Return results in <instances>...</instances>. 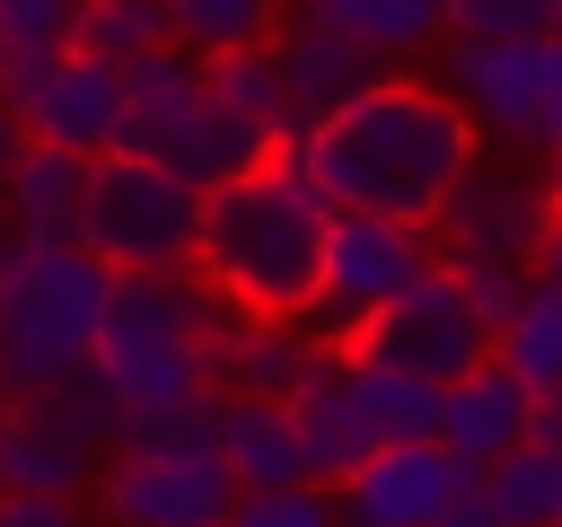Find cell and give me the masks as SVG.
Segmentation results:
<instances>
[{
	"instance_id": "obj_10",
	"label": "cell",
	"mask_w": 562,
	"mask_h": 527,
	"mask_svg": "<svg viewBox=\"0 0 562 527\" xmlns=\"http://www.w3.org/2000/svg\"><path fill=\"white\" fill-rule=\"evenodd\" d=\"M544 228H553V184L509 176V167H492V176L474 167L448 193V211L430 220V246H439V264H536Z\"/></svg>"
},
{
	"instance_id": "obj_39",
	"label": "cell",
	"mask_w": 562,
	"mask_h": 527,
	"mask_svg": "<svg viewBox=\"0 0 562 527\" xmlns=\"http://www.w3.org/2000/svg\"><path fill=\"white\" fill-rule=\"evenodd\" d=\"M544 184H553V202H562V149H553V176H544Z\"/></svg>"
},
{
	"instance_id": "obj_4",
	"label": "cell",
	"mask_w": 562,
	"mask_h": 527,
	"mask_svg": "<svg viewBox=\"0 0 562 527\" xmlns=\"http://www.w3.org/2000/svg\"><path fill=\"white\" fill-rule=\"evenodd\" d=\"M105 264L61 237V246H18L0 272V395H44L70 369L97 360V316H105Z\"/></svg>"
},
{
	"instance_id": "obj_12",
	"label": "cell",
	"mask_w": 562,
	"mask_h": 527,
	"mask_svg": "<svg viewBox=\"0 0 562 527\" xmlns=\"http://www.w3.org/2000/svg\"><path fill=\"white\" fill-rule=\"evenodd\" d=\"M544 61H553V35H509V44L448 35V79H439V88L474 114V132H501V141H527V149H536Z\"/></svg>"
},
{
	"instance_id": "obj_27",
	"label": "cell",
	"mask_w": 562,
	"mask_h": 527,
	"mask_svg": "<svg viewBox=\"0 0 562 527\" xmlns=\"http://www.w3.org/2000/svg\"><path fill=\"white\" fill-rule=\"evenodd\" d=\"M70 44H88L105 61H140V53L176 44V18H167V0H79Z\"/></svg>"
},
{
	"instance_id": "obj_36",
	"label": "cell",
	"mask_w": 562,
	"mask_h": 527,
	"mask_svg": "<svg viewBox=\"0 0 562 527\" xmlns=\"http://www.w3.org/2000/svg\"><path fill=\"white\" fill-rule=\"evenodd\" d=\"M536 281L562 290V202H553V228H544V246H536Z\"/></svg>"
},
{
	"instance_id": "obj_25",
	"label": "cell",
	"mask_w": 562,
	"mask_h": 527,
	"mask_svg": "<svg viewBox=\"0 0 562 527\" xmlns=\"http://www.w3.org/2000/svg\"><path fill=\"white\" fill-rule=\"evenodd\" d=\"M492 360H501V369H518L536 395H544V386H562V290H553V281H536V290L518 299V316L492 334Z\"/></svg>"
},
{
	"instance_id": "obj_6",
	"label": "cell",
	"mask_w": 562,
	"mask_h": 527,
	"mask_svg": "<svg viewBox=\"0 0 562 527\" xmlns=\"http://www.w3.org/2000/svg\"><path fill=\"white\" fill-rule=\"evenodd\" d=\"M193 228H202V184H184L176 167H158L140 149H105L88 167L79 246L105 272H176V264H193Z\"/></svg>"
},
{
	"instance_id": "obj_29",
	"label": "cell",
	"mask_w": 562,
	"mask_h": 527,
	"mask_svg": "<svg viewBox=\"0 0 562 527\" xmlns=\"http://www.w3.org/2000/svg\"><path fill=\"white\" fill-rule=\"evenodd\" d=\"M553 26H562V0H448V35L509 44V35H553Z\"/></svg>"
},
{
	"instance_id": "obj_40",
	"label": "cell",
	"mask_w": 562,
	"mask_h": 527,
	"mask_svg": "<svg viewBox=\"0 0 562 527\" xmlns=\"http://www.w3.org/2000/svg\"><path fill=\"white\" fill-rule=\"evenodd\" d=\"M553 35H562V26H553Z\"/></svg>"
},
{
	"instance_id": "obj_11",
	"label": "cell",
	"mask_w": 562,
	"mask_h": 527,
	"mask_svg": "<svg viewBox=\"0 0 562 527\" xmlns=\"http://www.w3.org/2000/svg\"><path fill=\"white\" fill-rule=\"evenodd\" d=\"M465 483H474V466L457 448H439V439H386V448H369L334 483V501H342V527H439V509Z\"/></svg>"
},
{
	"instance_id": "obj_9",
	"label": "cell",
	"mask_w": 562,
	"mask_h": 527,
	"mask_svg": "<svg viewBox=\"0 0 562 527\" xmlns=\"http://www.w3.org/2000/svg\"><path fill=\"white\" fill-rule=\"evenodd\" d=\"M351 360H378V369H413V378H430V386H448V378H465V369H483L492 360V325L465 307V290H457V272L448 264H430L404 299H386L360 334H351Z\"/></svg>"
},
{
	"instance_id": "obj_15",
	"label": "cell",
	"mask_w": 562,
	"mask_h": 527,
	"mask_svg": "<svg viewBox=\"0 0 562 527\" xmlns=\"http://www.w3.org/2000/svg\"><path fill=\"white\" fill-rule=\"evenodd\" d=\"M334 351H351V343H325V334H307L299 316H228L220 395H272V404H290Z\"/></svg>"
},
{
	"instance_id": "obj_2",
	"label": "cell",
	"mask_w": 562,
	"mask_h": 527,
	"mask_svg": "<svg viewBox=\"0 0 562 527\" xmlns=\"http://www.w3.org/2000/svg\"><path fill=\"white\" fill-rule=\"evenodd\" d=\"M325 228H334V202L290 158H263V167L202 193L193 272L237 316H299L316 299V272H325Z\"/></svg>"
},
{
	"instance_id": "obj_34",
	"label": "cell",
	"mask_w": 562,
	"mask_h": 527,
	"mask_svg": "<svg viewBox=\"0 0 562 527\" xmlns=\"http://www.w3.org/2000/svg\"><path fill=\"white\" fill-rule=\"evenodd\" d=\"M536 149H562V35H553V61H544V114H536Z\"/></svg>"
},
{
	"instance_id": "obj_1",
	"label": "cell",
	"mask_w": 562,
	"mask_h": 527,
	"mask_svg": "<svg viewBox=\"0 0 562 527\" xmlns=\"http://www.w3.org/2000/svg\"><path fill=\"white\" fill-rule=\"evenodd\" d=\"M334 211H378V220H413L430 228L448 211V193L474 176V114L430 88V79H378L351 105H334L325 123H307L281 149Z\"/></svg>"
},
{
	"instance_id": "obj_37",
	"label": "cell",
	"mask_w": 562,
	"mask_h": 527,
	"mask_svg": "<svg viewBox=\"0 0 562 527\" xmlns=\"http://www.w3.org/2000/svg\"><path fill=\"white\" fill-rule=\"evenodd\" d=\"M18 149H26V123H18V114H9V105H0V176H9V167H18Z\"/></svg>"
},
{
	"instance_id": "obj_7",
	"label": "cell",
	"mask_w": 562,
	"mask_h": 527,
	"mask_svg": "<svg viewBox=\"0 0 562 527\" xmlns=\"http://www.w3.org/2000/svg\"><path fill=\"white\" fill-rule=\"evenodd\" d=\"M430 264H439L430 228L378 220V211H334V228H325V272H316V299L299 307V325L325 334V343H351V334H360L386 299H404Z\"/></svg>"
},
{
	"instance_id": "obj_3",
	"label": "cell",
	"mask_w": 562,
	"mask_h": 527,
	"mask_svg": "<svg viewBox=\"0 0 562 527\" xmlns=\"http://www.w3.org/2000/svg\"><path fill=\"white\" fill-rule=\"evenodd\" d=\"M228 299L176 264V272H114L105 281V316H97V369L132 422L158 413H193L220 404V343H228Z\"/></svg>"
},
{
	"instance_id": "obj_26",
	"label": "cell",
	"mask_w": 562,
	"mask_h": 527,
	"mask_svg": "<svg viewBox=\"0 0 562 527\" xmlns=\"http://www.w3.org/2000/svg\"><path fill=\"white\" fill-rule=\"evenodd\" d=\"M483 492H492V509L509 527H562V457H544L536 439L509 448V457H492L483 466Z\"/></svg>"
},
{
	"instance_id": "obj_19",
	"label": "cell",
	"mask_w": 562,
	"mask_h": 527,
	"mask_svg": "<svg viewBox=\"0 0 562 527\" xmlns=\"http://www.w3.org/2000/svg\"><path fill=\"white\" fill-rule=\"evenodd\" d=\"M211 430H220V457H228L237 492L307 483V448H299L290 404H272V395H220V404H211Z\"/></svg>"
},
{
	"instance_id": "obj_20",
	"label": "cell",
	"mask_w": 562,
	"mask_h": 527,
	"mask_svg": "<svg viewBox=\"0 0 562 527\" xmlns=\"http://www.w3.org/2000/svg\"><path fill=\"white\" fill-rule=\"evenodd\" d=\"M290 422H299V448H307V474L316 483H342L378 439H369V422H360V404H351V351H334L299 395H290Z\"/></svg>"
},
{
	"instance_id": "obj_30",
	"label": "cell",
	"mask_w": 562,
	"mask_h": 527,
	"mask_svg": "<svg viewBox=\"0 0 562 527\" xmlns=\"http://www.w3.org/2000/svg\"><path fill=\"white\" fill-rule=\"evenodd\" d=\"M448 272H457L465 307H474V316H483L492 334H501V325L518 316V299L536 290V264H448Z\"/></svg>"
},
{
	"instance_id": "obj_13",
	"label": "cell",
	"mask_w": 562,
	"mask_h": 527,
	"mask_svg": "<svg viewBox=\"0 0 562 527\" xmlns=\"http://www.w3.org/2000/svg\"><path fill=\"white\" fill-rule=\"evenodd\" d=\"M272 61H281V88H290L299 132H307V123H325L334 105H351L360 88H378V79H386V61H378L369 44H351L342 26H316V18H299V9H290V26L272 35Z\"/></svg>"
},
{
	"instance_id": "obj_31",
	"label": "cell",
	"mask_w": 562,
	"mask_h": 527,
	"mask_svg": "<svg viewBox=\"0 0 562 527\" xmlns=\"http://www.w3.org/2000/svg\"><path fill=\"white\" fill-rule=\"evenodd\" d=\"M79 0H0V53H61Z\"/></svg>"
},
{
	"instance_id": "obj_18",
	"label": "cell",
	"mask_w": 562,
	"mask_h": 527,
	"mask_svg": "<svg viewBox=\"0 0 562 527\" xmlns=\"http://www.w3.org/2000/svg\"><path fill=\"white\" fill-rule=\"evenodd\" d=\"M263 158H281V141L255 123V114H237L228 97H211V79H202V97H193V114L158 141V167H176L184 184H228V176H246V167H263Z\"/></svg>"
},
{
	"instance_id": "obj_14",
	"label": "cell",
	"mask_w": 562,
	"mask_h": 527,
	"mask_svg": "<svg viewBox=\"0 0 562 527\" xmlns=\"http://www.w3.org/2000/svg\"><path fill=\"white\" fill-rule=\"evenodd\" d=\"M527 422H536V386L518 369H501V360H483V369H465V378L439 386V448H457L474 474L492 457L527 448Z\"/></svg>"
},
{
	"instance_id": "obj_17",
	"label": "cell",
	"mask_w": 562,
	"mask_h": 527,
	"mask_svg": "<svg viewBox=\"0 0 562 527\" xmlns=\"http://www.w3.org/2000/svg\"><path fill=\"white\" fill-rule=\"evenodd\" d=\"M88 167H97V158H79V149H61V141H26L18 167L0 176V211H9V228H18L26 246H61V237H79Z\"/></svg>"
},
{
	"instance_id": "obj_21",
	"label": "cell",
	"mask_w": 562,
	"mask_h": 527,
	"mask_svg": "<svg viewBox=\"0 0 562 527\" xmlns=\"http://www.w3.org/2000/svg\"><path fill=\"white\" fill-rule=\"evenodd\" d=\"M299 18L342 26V35L369 44L378 61L422 53V44H448V0H299Z\"/></svg>"
},
{
	"instance_id": "obj_23",
	"label": "cell",
	"mask_w": 562,
	"mask_h": 527,
	"mask_svg": "<svg viewBox=\"0 0 562 527\" xmlns=\"http://www.w3.org/2000/svg\"><path fill=\"white\" fill-rule=\"evenodd\" d=\"M167 18H176V44H184V53L220 61V53L272 44L281 18H290V0H167Z\"/></svg>"
},
{
	"instance_id": "obj_8",
	"label": "cell",
	"mask_w": 562,
	"mask_h": 527,
	"mask_svg": "<svg viewBox=\"0 0 562 527\" xmlns=\"http://www.w3.org/2000/svg\"><path fill=\"white\" fill-rule=\"evenodd\" d=\"M0 105L26 123V141H61L79 158H105L123 141V61L61 44V53H0Z\"/></svg>"
},
{
	"instance_id": "obj_35",
	"label": "cell",
	"mask_w": 562,
	"mask_h": 527,
	"mask_svg": "<svg viewBox=\"0 0 562 527\" xmlns=\"http://www.w3.org/2000/svg\"><path fill=\"white\" fill-rule=\"evenodd\" d=\"M527 439H536L544 457H562V386H544V395H536V422H527Z\"/></svg>"
},
{
	"instance_id": "obj_16",
	"label": "cell",
	"mask_w": 562,
	"mask_h": 527,
	"mask_svg": "<svg viewBox=\"0 0 562 527\" xmlns=\"http://www.w3.org/2000/svg\"><path fill=\"white\" fill-rule=\"evenodd\" d=\"M105 466L97 439H79L44 395H9L0 413V492H79Z\"/></svg>"
},
{
	"instance_id": "obj_33",
	"label": "cell",
	"mask_w": 562,
	"mask_h": 527,
	"mask_svg": "<svg viewBox=\"0 0 562 527\" xmlns=\"http://www.w3.org/2000/svg\"><path fill=\"white\" fill-rule=\"evenodd\" d=\"M439 527H509V518L492 509V492H483V474H474V483H465V492L439 509Z\"/></svg>"
},
{
	"instance_id": "obj_24",
	"label": "cell",
	"mask_w": 562,
	"mask_h": 527,
	"mask_svg": "<svg viewBox=\"0 0 562 527\" xmlns=\"http://www.w3.org/2000/svg\"><path fill=\"white\" fill-rule=\"evenodd\" d=\"M202 79H211V97H228L237 114H255L281 149L299 141V114H290V88H281V61H272V44H246V53H220V61H202Z\"/></svg>"
},
{
	"instance_id": "obj_38",
	"label": "cell",
	"mask_w": 562,
	"mask_h": 527,
	"mask_svg": "<svg viewBox=\"0 0 562 527\" xmlns=\"http://www.w3.org/2000/svg\"><path fill=\"white\" fill-rule=\"evenodd\" d=\"M18 246H26V237H18V228H9V211H0V272L18 264Z\"/></svg>"
},
{
	"instance_id": "obj_28",
	"label": "cell",
	"mask_w": 562,
	"mask_h": 527,
	"mask_svg": "<svg viewBox=\"0 0 562 527\" xmlns=\"http://www.w3.org/2000/svg\"><path fill=\"white\" fill-rule=\"evenodd\" d=\"M228 527H342V501H334V483H272V492H237V509H228Z\"/></svg>"
},
{
	"instance_id": "obj_5",
	"label": "cell",
	"mask_w": 562,
	"mask_h": 527,
	"mask_svg": "<svg viewBox=\"0 0 562 527\" xmlns=\"http://www.w3.org/2000/svg\"><path fill=\"white\" fill-rule=\"evenodd\" d=\"M237 474L220 457L211 404L132 422L105 457V518L114 527H228Z\"/></svg>"
},
{
	"instance_id": "obj_22",
	"label": "cell",
	"mask_w": 562,
	"mask_h": 527,
	"mask_svg": "<svg viewBox=\"0 0 562 527\" xmlns=\"http://www.w3.org/2000/svg\"><path fill=\"white\" fill-rule=\"evenodd\" d=\"M351 404L369 422V439H439V386L413 378V369H378V360H351Z\"/></svg>"
},
{
	"instance_id": "obj_32",
	"label": "cell",
	"mask_w": 562,
	"mask_h": 527,
	"mask_svg": "<svg viewBox=\"0 0 562 527\" xmlns=\"http://www.w3.org/2000/svg\"><path fill=\"white\" fill-rule=\"evenodd\" d=\"M0 527H88L79 492H0Z\"/></svg>"
}]
</instances>
